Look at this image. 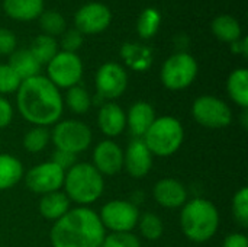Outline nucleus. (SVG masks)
<instances>
[{
    "label": "nucleus",
    "mask_w": 248,
    "mask_h": 247,
    "mask_svg": "<svg viewBox=\"0 0 248 247\" xmlns=\"http://www.w3.org/2000/svg\"><path fill=\"white\" fill-rule=\"evenodd\" d=\"M100 247H141L140 239L129 233H110L105 236Z\"/></svg>",
    "instance_id": "72a5a7b5"
},
{
    "label": "nucleus",
    "mask_w": 248,
    "mask_h": 247,
    "mask_svg": "<svg viewBox=\"0 0 248 247\" xmlns=\"http://www.w3.org/2000/svg\"><path fill=\"white\" fill-rule=\"evenodd\" d=\"M121 57L124 63L134 71H147L153 66L151 48L141 44L125 42L121 48Z\"/></svg>",
    "instance_id": "aec40b11"
},
{
    "label": "nucleus",
    "mask_w": 248,
    "mask_h": 247,
    "mask_svg": "<svg viewBox=\"0 0 248 247\" xmlns=\"http://www.w3.org/2000/svg\"><path fill=\"white\" fill-rule=\"evenodd\" d=\"M231 49H232V52H235V54H241L243 57H247L248 38H246V36H241L238 41L232 42V44H231Z\"/></svg>",
    "instance_id": "ea45409f"
},
{
    "label": "nucleus",
    "mask_w": 248,
    "mask_h": 247,
    "mask_svg": "<svg viewBox=\"0 0 248 247\" xmlns=\"http://www.w3.org/2000/svg\"><path fill=\"white\" fill-rule=\"evenodd\" d=\"M142 141L155 157H170L179 151L185 141V128L182 122L171 116L155 118L153 125L148 128Z\"/></svg>",
    "instance_id": "39448f33"
},
{
    "label": "nucleus",
    "mask_w": 248,
    "mask_h": 247,
    "mask_svg": "<svg viewBox=\"0 0 248 247\" xmlns=\"http://www.w3.org/2000/svg\"><path fill=\"white\" fill-rule=\"evenodd\" d=\"M83 45V33L77 29H68L62 32L61 36V48L65 52H76Z\"/></svg>",
    "instance_id": "f704fd0d"
},
{
    "label": "nucleus",
    "mask_w": 248,
    "mask_h": 247,
    "mask_svg": "<svg viewBox=\"0 0 248 247\" xmlns=\"http://www.w3.org/2000/svg\"><path fill=\"white\" fill-rule=\"evenodd\" d=\"M94 83L99 98L110 102L125 93L128 87V74L121 64L109 61L99 67Z\"/></svg>",
    "instance_id": "9b49d317"
},
{
    "label": "nucleus",
    "mask_w": 248,
    "mask_h": 247,
    "mask_svg": "<svg viewBox=\"0 0 248 247\" xmlns=\"http://www.w3.org/2000/svg\"><path fill=\"white\" fill-rule=\"evenodd\" d=\"M70 199L62 191H55L46 195H42L39 199V213L44 218L49 221L60 220L70 210Z\"/></svg>",
    "instance_id": "412c9836"
},
{
    "label": "nucleus",
    "mask_w": 248,
    "mask_h": 247,
    "mask_svg": "<svg viewBox=\"0 0 248 247\" xmlns=\"http://www.w3.org/2000/svg\"><path fill=\"white\" fill-rule=\"evenodd\" d=\"M105 236L99 214L87 207H77L54 221L49 240L52 247H100Z\"/></svg>",
    "instance_id": "f03ea898"
},
{
    "label": "nucleus",
    "mask_w": 248,
    "mask_h": 247,
    "mask_svg": "<svg viewBox=\"0 0 248 247\" xmlns=\"http://www.w3.org/2000/svg\"><path fill=\"white\" fill-rule=\"evenodd\" d=\"M62 186L70 201L87 207L103 195L105 179L92 163H76L65 172Z\"/></svg>",
    "instance_id": "20e7f679"
},
{
    "label": "nucleus",
    "mask_w": 248,
    "mask_h": 247,
    "mask_svg": "<svg viewBox=\"0 0 248 247\" xmlns=\"http://www.w3.org/2000/svg\"><path fill=\"white\" fill-rule=\"evenodd\" d=\"M39 25L44 33L49 36L62 35V32L65 31V19L60 12L55 10H44L39 16Z\"/></svg>",
    "instance_id": "7c9ffc66"
},
{
    "label": "nucleus",
    "mask_w": 248,
    "mask_h": 247,
    "mask_svg": "<svg viewBox=\"0 0 248 247\" xmlns=\"http://www.w3.org/2000/svg\"><path fill=\"white\" fill-rule=\"evenodd\" d=\"M198 71L199 66L195 57L186 51H179L163 63L160 79L169 90H185L195 82Z\"/></svg>",
    "instance_id": "423d86ee"
},
{
    "label": "nucleus",
    "mask_w": 248,
    "mask_h": 247,
    "mask_svg": "<svg viewBox=\"0 0 248 247\" xmlns=\"http://www.w3.org/2000/svg\"><path fill=\"white\" fill-rule=\"evenodd\" d=\"M4 13L17 22H31L44 12V0H3Z\"/></svg>",
    "instance_id": "6ab92c4d"
},
{
    "label": "nucleus",
    "mask_w": 248,
    "mask_h": 247,
    "mask_svg": "<svg viewBox=\"0 0 248 247\" xmlns=\"http://www.w3.org/2000/svg\"><path fill=\"white\" fill-rule=\"evenodd\" d=\"M161 23V15L155 7H145L137 22V32L141 39H150L153 38L160 28Z\"/></svg>",
    "instance_id": "bb28decb"
},
{
    "label": "nucleus",
    "mask_w": 248,
    "mask_h": 247,
    "mask_svg": "<svg viewBox=\"0 0 248 247\" xmlns=\"http://www.w3.org/2000/svg\"><path fill=\"white\" fill-rule=\"evenodd\" d=\"M16 105L20 116L33 127L48 128L57 124L64 111L60 89L41 74L22 80L16 92Z\"/></svg>",
    "instance_id": "f257e3e1"
},
{
    "label": "nucleus",
    "mask_w": 248,
    "mask_h": 247,
    "mask_svg": "<svg viewBox=\"0 0 248 247\" xmlns=\"http://www.w3.org/2000/svg\"><path fill=\"white\" fill-rule=\"evenodd\" d=\"M7 64L16 71V74L22 80L38 76L41 70V64L35 60L29 49H16L10 54Z\"/></svg>",
    "instance_id": "393cba45"
},
{
    "label": "nucleus",
    "mask_w": 248,
    "mask_h": 247,
    "mask_svg": "<svg viewBox=\"0 0 248 247\" xmlns=\"http://www.w3.org/2000/svg\"><path fill=\"white\" fill-rule=\"evenodd\" d=\"M140 215V210L134 202L122 199L106 202L99 213V218L105 230H110V233L132 231L138 224Z\"/></svg>",
    "instance_id": "9d476101"
},
{
    "label": "nucleus",
    "mask_w": 248,
    "mask_h": 247,
    "mask_svg": "<svg viewBox=\"0 0 248 247\" xmlns=\"http://www.w3.org/2000/svg\"><path fill=\"white\" fill-rule=\"evenodd\" d=\"M12 119H13V106H12V103L4 96H0V130L10 125Z\"/></svg>",
    "instance_id": "4c0bfd02"
},
{
    "label": "nucleus",
    "mask_w": 248,
    "mask_h": 247,
    "mask_svg": "<svg viewBox=\"0 0 248 247\" xmlns=\"http://www.w3.org/2000/svg\"><path fill=\"white\" fill-rule=\"evenodd\" d=\"M92 130L87 124L77 119L58 121L51 132L55 150L67 151L74 156L86 151L92 144Z\"/></svg>",
    "instance_id": "0eeeda50"
},
{
    "label": "nucleus",
    "mask_w": 248,
    "mask_h": 247,
    "mask_svg": "<svg viewBox=\"0 0 248 247\" xmlns=\"http://www.w3.org/2000/svg\"><path fill=\"white\" fill-rule=\"evenodd\" d=\"M180 227L190 242L205 243L219 229V211L209 199L193 198L182 207Z\"/></svg>",
    "instance_id": "7ed1b4c3"
},
{
    "label": "nucleus",
    "mask_w": 248,
    "mask_h": 247,
    "mask_svg": "<svg viewBox=\"0 0 248 247\" xmlns=\"http://www.w3.org/2000/svg\"><path fill=\"white\" fill-rule=\"evenodd\" d=\"M92 165L102 176H115L124 169V150L112 140L100 141L92 156Z\"/></svg>",
    "instance_id": "4468645a"
},
{
    "label": "nucleus",
    "mask_w": 248,
    "mask_h": 247,
    "mask_svg": "<svg viewBox=\"0 0 248 247\" xmlns=\"http://www.w3.org/2000/svg\"><path fill=\"white\" fill-rule=\"evenodd\" d=\"M83 77V63L76 52L58 51L46 64V79L58 89L77 86Z\"/></svg>",
    "instance_id": "1a4fd4ad"
},
{
    "label": "nucleus",
    "mask_w": 248,
    "mask_h": 247,
    "mask_svg": "<svg viewBox=\"0 0 248 247\" xmlns=\"http://www.w3.org/2000/svg\"><path fill=\"white\" fill-rule=\"evenodd\" d=\"M232 215L241 227H248V189L240 188L232 198Z\"/></svg>",
    "instance_id": "2f4dec72"
},
{
    "label": "nucleus",
    "mask_w": 248,
    "mask_h": 247,
    "mask_svg": "<svg viewBox=\"0 0 248 247\" xmlns=\"http://www.w3.org/2000/svg\"><path fill=\"white\" fill-rule=\"evenodd\" d=\"M212 33L222 42L232 44L243 36L240 22L231 15H219L211 23Z\"/></svg>",
    "instance_id": "b1692460"
},
{
    "label": "nucleus",
    "mask_w": 248,
    "mask_h": 247,
    "mask_svg": "<svg viewBox=\"0 0 248 247\" xmlns=\"http://www.w3.org/2000/svg\"><path fill=\"white\" fill-rule=\"evenodd\" d=\"M227 92L240 108H248V70L235 68L227 80Z\"/></svg>",
    "instance_id": "5701e85b"
},
{
    "label": "nucleus",
    "mask_w": 248,
    "mask_h": 247,
    "mask_svg": "<svg viewBox=\"0 0 248 247\" xmlns=\"http://www.w3.org/2000/svg\"><path fill=\"white\" fill-rule=\"evenodd\" d=\"M51 162L54 165H57L60 169H62L64 172H67L68 169H71L77 162H76V156L67 151H61V150H55L52 154Z\"/></svg>",
    "instance_id": "e433bc0d"
},
{
    "label": "nucleus",
    "mask_w": 248,
    "mask_h": 247,
    "mask_svg": "<svg viewBox=\"0 0 248 247\" xmlns=\"http://www.w3.org/2000/svg\"><path fill=\"white\" fill-rule=\"evenodd\" d=\"M155 118L157 116L153 105L145 100H138L128 109L126 127L129 128L134 138H142L155 121Z\"/></svg>",
    "instance_id": "a211bd4d"
},
{
    "label": "nucleus",
    "mask_w": 248,
    "mask_h": 247,
    "mask_svg": "<svg viewBox=\"0 0 248 247\" xmlns=\"http://www.w3.org/2000/svg\"><path fill=\"white\" fill-rule=\"evenodd\" d=\"M16 35L6 28H0V55H10L16 51Z\"/></svg>",
    "instance_id": "c9c22d12"
},
{
    "label": "nucleus",
    "mask_w": 248,
    "mask_h": 247,
    "mask_svg": "<svg viewBox=\"0 0 248 247\" xmlns=\"http://www.w3.org/2000/svg\"><path fill=\"white\" fill-rule=\"evenodd\" d=\"M92 103H93L92 96L89 95V92L83 86L77 84V86L67 89L65 105L70 108L71 112H74L77 115H83L90 109Z\"/></svg>",
    "instance_id": "cd10ccee"
},
{
    "label": "nucleus",
    "mask_w": 248,
    "mask_h": 247,
    "mask_svg": "<svg viewBox=\"0 0 248 247\" xmlns=\"http://www.w3.org/2000/svg\"><path fill=\"white\" fill-rule=\"evenodd\" d=\"M222 247H248V237L243 233H231L225 237Z\"/></svg>",
    "instance_id": "58836bf2"
},
{
    "label": "nucleus",
    "mask_w": 248,
    "mask_h": 247,
    "mask_svg": "<svg viewBox=\"0 0 248 247\" xmlns=\"http://www.w3.org/2000/svg\"><path fill=\"white\" fill-rule=\"evenodd\" d=\"M154 156L142 141V138H134L124 151V167L134 179L145 178L153 167Z\"/></svg>",
    "instance_id": "2eb2a0df"
},
{
    "label": "nucleus",
    "mask_w": 248,
    "mask_h": 247,
    "mask_svg": "<svg viewBox=\"0 0 248 247\" xmlns=\"http://www.w3.org/2000/svg\"><path fill=\"white\" fill-rule=\"evenodd\" d=\"M137 226H138L142 237L147 240H158L164 233L163 220L157 214H153V213H145V214L140 215Z\"/></svg>",
    "instance_id": "c756f323"
},
{
    "label": "nucleus",
    "mask_w": 248,
    "mask_h": 247,
    "mask_svg": "<svg viewBox=\"0 0 248 247\" xmlns=\"http://www.w3.org/2000/svg\"><path fill=\"white\" fill-rule=\"evenodd\" d=\"M23 178V165L12 154L0 153V191H7Z\"/></svg>",
    "instance_id": "4be33fe9"
},
{
    "label": "nucleus",
    "mask_w": 248,
    "mask_h": 247,
    "mask_svg": "<svg viewBox=\"0 0 248 247\" xmlns=\"http://www.w3.org/2000/svg\"><path fill=\"white\" fill-rule=\"evenodd\" d=\"M22 79L9 64H0V95H9L17 92Z\"/></svg>",
    "instance_id": "473e14b6"
},
{
    "label": "nucleus",
    "mask_w": 248,
    "mask_h": 247,
    "mask_svg": "<svg viewBox=\"0 0 248 247\" xmlns=\"http://www.w3.org/2000/svg\"><path fill=\"white\" fill-rule=\"evenodd\" d=\"M192 115L199 125L211 130H221L232 122L231 108L222 99L212 95H203L195 99Z\"/></svg>",
    "instance_id": "6e6552de"
},
{
    "label": "nucleus",
    "mask_w": 248,
    "mask_h": 247,
    "mask_svg": "<svg viewBox=\"0 0 248 247\" xmlns=\"http://www.w3.org/2000/svg\"><path fill=\"white\" fill-rule=\"evenodd\" d=\"M153 197L160 207L176 210L182 208L187 202V189L177 179L164 178L154 185Z\"/></svg>",
    "instance_id": "dca6fc26"
},
{
    "label": "nucleus",
    "mask_w": 248,
    "mask_h": 247,
    "mask_svg": "<svg viewBox=\"0 0 248 247\" xmlns=\"http://www.w3.org/2000/svg\"><path fill=\"white\" fill-rule=\"evenodd\" d=\"M51 140V132L46 127H32L23 137V148L28 153L42 151Z\"/></svg>",
    "instance_id": "c85d7f7f"
},
{
    "label": "nucleus",
    "mask_w": 248,
    "mask_h": 247,
    "mask_svg": "<svg viewBox=\"0 0 248 247\" xmlns=\"http://www.w3.org/2000/svg\"><path fill=\"white\" fill-rule=\"evenodd\" d=\"M31 51V54L35 57V60L41 64V66H46L58 52V42L55 41L54 36L41 33L38 36L33 38L31 48H28Z\"/></svg>",
    "instance_id": "a878e982"
},
{
    "label": "nucleus",
    "mask_w": 248,
    "mask_h": 247,
    "mask_svg": "<svg viewBox=\"0 0 248 247\" xmlns=\"http://www.w3.org/2000/svg\"><path fill=\"white\" fill-rule=\"evenodd\" d=\"M97 125L106 137L115 138L126 128V114L118 103L105 102L97 114Z\"/></svg>",
    "instance_id": "f3484780"
},
{
    "label": "nucleus",
    "mask_w": 248,
    "mask_h": 247,
    "mask_svg": "<svg viewBox=\"0 0 248 247\" xmlns=\"http://www.w3.org/2000/svg\"><path fill=\"white\" fill-rule=\"evenodd\" d=\"M112 22L110 9L100 1L83 4L74 15V25L83 35H96L108 29Z\"/></svg>",
    "instance_id": "ddd939ff"
},
{
    "label": "nucleus",
    "mask_w": 248,
    "mask_h": 247,
    "mask_svg": "<svg viewBox=\"0 0 248 247\" xmlns=\"http://www.w3.org/2000/svg\"><path fill=\"white\" fill-rule=\"evenodd\" d=\"M23 176L29 191L38 195H46L55 191H61L65 172L49 160L33 166Z\"/></svg>",
    "instance_id": "f8f14e48"
}]
</instances>
